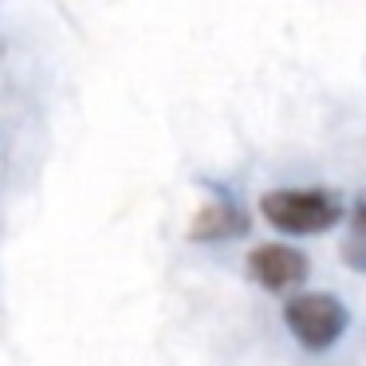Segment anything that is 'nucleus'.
<instances>
[{
  "mask_svg": "<svg viewBox=\"0 0 366 366\" xmlns=\"http://www.w3.org/2000/svg\"><path fill=\"white\" fill-rule=\"evenodd\" d=\"M260 217L287 237H319L342 221V197L331 189H315V185L268 189L260 197Z\"/></svg>",
  "mask_w": 366,
  "mask_h": 366,
  "instance_id": "1",
  "label": "nucleus"
},
{
  "mask_svg": "<svg viewBox=\"0 0 366 366\" xmlns=\"http://www.w3.org/2000/svg\"><path fill=\"white\" fill-rule=\"evenodd\" d=\"M284 323L303 350H315L319 355V350H331L347 335L350 311L331 292H303L284 303Z\"/></svg>",
  "mask_w": 366,
  "mask_h": 366,
  "instance_id": "2",
  "label": "nucleus"
},
{
  "mask_svg": "<svg viewBox=\"0 0 366 366\" xmlns=\"http://www.w3.org/2000/svg\"><path fill=\"white\" fill-rule=\"evenodd\" d=\"M307 256L295 244H280V240H268V244H256L248 252V276L264 287V292H287V287L303 284L307 280Z\"/></svg>",
  "mask_w": 366,
  "mask_h": 366,
  "instance_id": "3",
  "label": "nucleus"
},
{
  "mask_svg": "<svg viewBox=\"0 0 366 366\" xmlns=\"http://www.w3.org/2000/svg\"><path fill=\"white\" fill-rule=\"evenodd\" d=\"M248 232V213L229 197H213L193 213L189 221V240L193 244H221V240H237Z\"/></svg>",
  "mask_w": 366,
  "mask_h": 366,
  "instance_id": "4",
  "label": "nucleus"
}]
</instances>
